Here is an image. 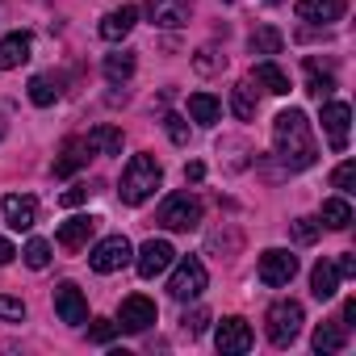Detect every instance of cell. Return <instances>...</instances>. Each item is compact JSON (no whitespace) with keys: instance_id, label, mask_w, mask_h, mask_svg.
Returning a JSON list of instances; mask_svg holds the SVG:
<instances>
[{"instance_id":"6da1fadb","label":"cell","mask_w":356,"mask_h":356,"mask_svg":"<svg viewBox=\"0 0 356 356\" xmlns=\"http://www.w3.org/2000/svg\"><path fill=\"white\" fill-rule=\"evenodd\" d=\"M273 147H277V159L289 168V172H302L318 159V147H314V134H310V122L302 109H285L277 113L273 122Z\"/></svg>"},{"instance_id":"7a4b0ae2","label":"cell","mask_w":356,"mask_h":356,"mask_svg":"<svg viewBox=\"0 0 356 356\" xmlns=\"http://www.w3.org/2000/svg\"><path fill=\"white\" fill-rule=\"evenodd\" d=\"M159 181H163V172H159V163H155V155H130V163L122 168V202L126 206H143L155 189H159Z\"/></svg>"},{"instance_id":"3957f363","label":"cell","mask_w":356,"mask_h":356,"mask_svg":"<svg viewBox=\"0 0 356 356\" xmlns=\"http://www.w3.org/2000/svg\"><path fill=\"white\" fill-rule=\"evenodd\" d=\"M302 323H306V314H302V302H293V298H281V302H273V306H268V314H264L268 339H273L277 348H289V343L298 339Z\"/></svg>"},{"instance_id":"277c9868","label":"cell","mask_w":356,"mask_h":356,"mask_svg":"<svg viewBox=\"0 0 356 356\" xmlns=\"http://www.w3.org/2000/svg\"><path fill=\"white\" fill-rule=\"evenodd\" d=\"M159 227H168V231H193L197 222H202V202L193 197V193H172L163 206H159Z\"/></svg>"},{"instance_id":"5b68a950","label":"cell","mask_w":356,"mask_h":356,"mask_svg":"<svg viewBox=\"0 0 356 356\" xmlns=\"http://www.w3.org/2000/svg\"><path fill=\"white\" fill-rule=\"evenodd\" d=\"M206 285H210L206 264H202L197 256H185L181 264H176L172 281H168V293H172L176 302H189V298H202V293H206Z\"/></svg>"},{"instance_id":"8992f818","label":"cell","mask_w":356,"mask_h":356,"mask_svg":"<svg viewBox=\"0 0 356 356\" xmlns=\"http://www.w3.org/2000/svg\"><path fill=\"white\" fill-rule=\"evenodd\" d=\"M130 256H134L130 239H126V235H109V239H101V243L92 248L88 264H92V273H118V268L130 264Z\"/></svg>"},{"instance_id":"52a82bcc","label":"cell","mask_w":356,"mask_h":356,"mask_svg":"<svg viewBox=\"0 0 356 356\" xmlns=\"http://www.w3.org/2000/svg\"><path fill=\"white\" fill-rule=\"evenodd\" d=\"M214 343H218V352H227V356H243V352H252V343H256L252 323H248V318H239V314L222 318V323H218V331H214Z\"/></svg>"},{"instance_id":"ba28073f","label":"cell","mask_w":356,"mask_h":356,"mask_svg":"<svg viewBox=\"0 0 356 356\" xmlns=\"http://www.w3.org/2000/svg\"><path fill=\"white\" fill-rule=\"evenodd\" d=\"M172 260H176V248H172L168 239H147V243L138 248V256H134V268H138L143 281H151V277L168 273Z\"/></svg>"},{"instance_id":"9c48e42d","label":"cell","mask_w":356,"mask_h":356,"mask_svg":"<svg viewBox=\"0 0 356 356\" xmlns=\"http://www.w3.org/2000/svg\"><path fill=\"white\" fill-rule=\"evenodd\" d=\"M293 273H298V256H293V252H285V248L260 252V281H264V285L281 289V285L293 281Z\"/></svg>"},{"instance_id":"30bf717a","label":"cell","mask_w":356,"mask_h":356,"mask_svg":"<svg viewBox=\"0 0 356 356\" xmlns=\"http://www.w3.org/2000/svg\"><path fill=\"white\" fill-rule=\"evenodd\" d=\"M155 323V302L143 298V293H130L118 310V331H130V335H143L147 327Z\"/></svg>"},{"instance_id":"8fae6325","label":"cell","mask_w":356,"mask_h":356,"mask_svg":"<svg viewBox=\"0 0 356 356\" xmlns=\"http://www.w3.org/2000/svg\"><path fill=\"white\" fill-rule=\"evenodd\" d=\"M55 310H59V318L72 323V327H84V323H88V298H84L80 285H72V281H63V285L55 289Z\"/></svg>"},{"instance_id":"7c38bea8","label":"cell","mask_w":356,"mask_h":356,"mask_svg":"<svg viewBox=\"0 0 356 356\" xmlns=\"http://www.w3.org/2000/svg\"><path fill=\"white\" fill-rule=\"evenodd\" d=\"M298 22H310V26H331L348 13V0H298L293 5Z\"/></svg>"},{"instance_id":"4fadbf2b","label":"cell","mask_w":356,"mask_h":356,"mask_svg":"<svg viewBox=\"0 0 356 356\" xmlns=\"http://www.w3.org/2000/svg\"><path fill=\"white\" fill-rule=\"evenodd\" d=\"M147 17L159 30H181L189 22V0H147Z\"/></svg>"},{"instance_id":"5bb4252c","label":"cell","mask_w":356,"mask_h":356,"mask_svg":"<svg viewBox=\"0 0 356 356\" xmlns=\"http://www.w3.org/2000/svg\"><path fill=\"white\" fill-rule=\"evenodd\" d=\"M348 126H352V109L343 101H327L323 105V130H327V138H331L335 151L348 147Z\"/></svg>"},{"instance_id":"9a60e30c","label":"cell","mask_w":356,"mask_h":356,"mask_svg":"<svg viewBox=\"0 0 356 356\" xmlns=\"http://www.w3.org/2000/svg\"><path fill=\"white\" fill-rule=\"evenodd\" d=\"M0 210H5V222L13 231H30L38 222V202L34 197H22V193H9L5 202H0Z\"/></svg>"},{"instance_id":"2e32d148","label":"cell","mask_w":356,"mask_h":356,"mask_svg":"<svg viewBox=\"0 0 356 356\" xmlns=\"http://www.w3.org/2000/svg\"><path fill=\"white\" fill-rule=\"evenodd\" d=\"M97 222L101 218H88V214H76V218H67L63 227H59V248H67V252H76V248H84L88 239H92V231H97Z\"/></svg>"},{"instance_id":"e0dca14e","label":"cell","mask_w":356,"mask_h":356,"mask_svg":"<svg viewBox=\"0 0 356 356\" xmlns=\"http://www.w3.org/2000/svg\"><path fill=\"white\" fill-rule=\"evenodd\" d=\"M30 51H34V42H30V34H9V38H0V72H13V67H22L26 59H30Z\"/></svg>"},{"instance_id":"ac0fdd59","label":"cell","mask_w":356,"mask_h":356,"mask_svg":"<svg viewBox=\"0 0 356 356\" xmlns=\"http://www.w3.org/2000/svg\"><path fill=\"white\" fill-rule=\"evenodd\" d=\"M134 22H138V9H134V5H122V9L105 13V22H101V38H105V42H122V38L134 30Z\"/></svg>"},{"instance_id":"d6986e66","label":"cell","mask_w":356,"mask_h":356,"mask_svg":"<svg viewBox=\"0 0 356 356\" xmlns=\"http://www.w3.org/2000/svg\"><path fill=\"white\" fill-rule=\"evenodd\" d=\"M84 163H88V143H84V138H67L51 172H55V176H72V172L84 168Z\"/></svg>"},{"instance_id":"ffe728a7","label":"cell","mask_w":356,"mask_h":356,"mask_svg":"<svg viewBox=\"0 0 356 356\" xmlns=\"http://www.w3.org/2000/svg\"><path fill=\"white\" fill-rule=\"evenodd\" d=\"M189 118H193L197 126H214V122L222 118V101H218L214 92H193V97H189Z\"/></svg>"},{"instance_id":"44dd1931","label":"cell","mask_w":356,"mask_h":356,"mask_svg":"<svg viewBox=\"0 0 356 356\" xmlns=\"http://www.w3.org/2000/svg\"><path fill=\"white\" fill-rule=\"evenodd\" d=\"M84 143H88V151H97V155H122V130L109 126V122H105V126H92Z\"/></svg>"},{"instance_id":"7402d4cb","label":"cell","mask_w":356,"mask_h":356,"mask_svg":"<svg viewBox=\"0 0 356 356\" xmlns=\"http://www.w3.org/2000/svg\"><path fill=\"white\" fill-rule=\"evenodd\" d=\"M248 47H252V55L273 59V55H281L285 38H281V30H277V26H256V30H252V38H248Z\"/></svg>"},{"instance_id":"603a6c76","label":"cell","mask_w":356,"mask_h":356,"mask_svg":"<svg viewBox=\"0 0 356 356\" xmlns=\"http://www.w3.org/2000/svg\"><path fill=\"white\" fill-rule=\"evenodd\" d=\"M335 285H339L335 264H331V260H318L314 273H310V293H314L318 302H327V298H335Z\"/></svg>"},{"instance_id":"cb8c5ba5","label":"cell","mask_w":356,"mask_h":356,"mask_svg":"<svg viewBox=\"0 0 356 356\" xmlns=\"http://www.w3.org/2000/svg\"><path fill=\"white\" fill-rule=\"evenodd\" d=\"M256 84H260L264 92H273V97H285V92H289V76H285L273 59L256 63Z\"/></svg>"},{"instance_id":"d4e9b609","label":"cell","mask_w":356,"mask_h":356,"mask_svg":"<svg viewBox=\"0 0 356 356\" xmlns=\"http://www.w3.org/2000/svg\"><path fill=\"white\" fill-rule=\"evenodd\" d=\"M302 67H306V92H314L318 101L335 92V76H331V72H323V63H318V59H306Z\"/></svg>"},{"instance_id":"484cf974","label":"cell","mask_w":356,"mask_h":356,"mask_svg":"<svg viewBox=\"0 0 356 356\" xmlns=\"http://www.w3.org/2000/svg\"><path fill=\"white\" fill-rule=\"evenodd\" d=\"M105 76H109L113 84H126V80L134 76V51H113V55H105Z\"/></svg>"},{"instance_id":"4316f807","label":"cell","mask_w":356,"mask_h":356,"mask_svg":"<svg viewBox=\"0 0 356 356\" xmlns=\"http://www.w3.org/2000/svg\"><path fill=\"white\" fill-rule=\"evenodd\" d=\"M323 222H327L331 231H348V227H352V206H348V197L323 202Z\"/></svg>"},{"instance_id":"83f0119b","label":"cell","mask_w":356,"mask_h":356,"mask_svg":"<svg viewBox=\"0 0 356 356\" xmlns=\"http://www.w3.org/2000/svg\"><path fill=\"white\" fill-rule=\"evenodd\" d=\"M231 109H235L239 122H252V118H256V97H252V84H248V80L231 88Z\"/></svg>"},{"instance_id":"f1b7e54d","label":"cell","mask_w":356,"mask_h":356,"mask_svg":"<svg viewBox=\"0 0 356 356\" xmlns=\"http://www.w3.org/2000/svg\"><path fill=\"white\" fill-rule=\"evenodd\" d=\"M343 348V327L339 323H318L314 327V352H339Z\"/></svg>"},{"instance_id":"f546056e","label":"cell","mask_w":356,"mask_h":356,"mask_svg":"<svg viewBox=\"0 0 356 356\" xmlns=\"http://www.w3.org/2000/svg\"><path fill=\"white\" fill-rule=\"evenodd\" d=\"M30 101H34L38 109L55 105V101H59V84H55L51 76H34V80H30Z\"/></svg>"},{"instance_id":"4dcf8cb0","label":"cell","mask_w":356,"mask_h":356,"mask_svg":"<svg viewBox=\"0 0 356 356\" xmlns=\"http://www.w3.org/2000/svg\"><path fill=\"white\" fill-rule=\"evenodd\" d=\"M331 185L339 189V197H348V193H356V163L352 159H343L335 172H331Z\"/></svg>"},{"instance_id":"1f68e13d","label":"cell","mask_w":356,"mask_h":356,"mask_svg":"<svg viewBox=\"0 0 356 356\" xmlns=\"http://www.w3.org/2000/svg\"><path fill=\"white\" fill-rule=\"evenodd\" d=\"M22 260H26L34 273H38V268H47V264H51V243H47V239H30V243H26V252H22Z\"/></svg>"},{"instance_id":"d6a6232c","label":"cell","mask_w":356,"mask_h":356,"mask_svg":"<svg viewBox=\"0 0 356 356\" xmlns=\"http://www.w3.org/2000/svg\"><path fill=\"white\" fill-rule=\"evenodd\" d=\"M289 231H293L298 243H314L318 231H323V222H318V218H298V222H289Z\"/></svg>"},{"instance_id":"836d02e7","label":"cell","mask_w":356,"mask_h":356,"mask_svg":"<svg viewBox=\"0 0 356 356\" xmlns=\"http://www.w3.org/2000/svg\"><path fill=\"white\" fill-rule=\"evenodd\" d=\"M163 126H168V138H172L176 147H185V143H189V122H185L181 113H168Z\"/></svg>"},{"instance_id":"e575fe53","label":"cell","mask_w":356,"mask_h":356,"mask_svg":"<svg viewBox=\"0 0 356 356\" xmlns=\"http://www.w3.org/2000/svg\"><path fill=\"white\" fill-rule=\"evenodd\" d=\"M0 318H5V323H22L26 318V302L22 298H0Z\"/></svg>"},{"instance_id":"d590c367","label":"cell","mask_w":356,"mask_h":356,"mask_svg":"<svg viewBox=\"0 0 356 356\" xmlns=\"http://www.w3.org/2000/svg\"><path fill=\"white\" fill-rule=\"evenodd\" d=\"M181 323H185V331H189V335H202V331L210 327V310H193V314H185Z\"/></svg>"},{"instance_id":"8d00e7d4","label":"cell","mask_w":356,"mask_h":356,"mask_svg":"<svg viewBox=\"0 0 356 356\" xmlns=\"http://www.w3.org/2000/svg\"><path fill=\"white\" fill-rule=\"evenodd\" d=\"M88 335H92V339H97V343H109V339H113V335H118V323H109V318H97V327H92V331H88Z\"/></svg>"},{"instance_id":"74e56055","label":"cell","mask_w":356,"mask_h":356,"mask_svg":"<svg viewBox=\"0 0 356 356\" xmlns=\"http://www.w3.org/2000/svg\"><path fill=\"white\" fill-rule=\"evenodd\" d=\"M88 193H92L88 185H72V189H67L59 202H63V206H84V202H88Z\"/></svg>"},{"instance_id":"f35d334b","label":"cell","mask_w":356,"mask_h":356,"mask_svg":"<svg viewBox=\"0 0 356 356\" xmlns=\"http://www.w3.org/2000/svg\"><path fill=\"white\" fill-rule=\"evenodd\" d=\"M335 273L339 277H356V256H339L335 260Z\"/></svg>"},{"instance_id":"ab89813d","label":"cell","mask_w":356,"mask_h":356,"mask_svg":"<svg viewBox=\"0 0 356 356\" xmlns=\"http://www.w3.org/2000/svg\"><path fill=\"white\" fill-rule=\"evenodd\" d=\"M343 327H348V331H356V298H348V302H343Z\"/></svg>"},{"instance_id":"60d3db41","label":"cell","mask_w":356,"mask_h":356,"mask_svg":"<svg viewBox=\"0 0 356 356\" xmlns=\"http://www.w3.org/2000/svg\"><path fill=\"white\" fill-rule=\"evenodd\" d=\"M202 176H206V163H197V159H193V163L185 168V181H193V185H197V181H202Z\"/></svg>"},{"instance_id":"b9f144b4","label":"cell","mask_w":356,"mask_h":356,"mask_svg":"<svg viewBox=\"0 0 356 356\" xmlns=\"http://www.w3.org/2000/svg\"><path fill=\"white\" fill-rule=\"evenodd\" d=\"M13 256H17V252H13V243H9V239H0V264H9Z\"/></svg>"},{"instance_id":"7bdbcfd3","label":"cell","mask_w":356,"mask_h":356,"mask_svg":"<svg viewBox=\"0 0 356 356\" xmlns=\"http://www.w3.org/2000/svg\"><path fill=\"white\" fill-rule=\"evenodd\" d=\"M268 5H281V0H268Z\"/></svg>"}]
</instances>
